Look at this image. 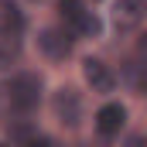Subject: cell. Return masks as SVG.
I'll return each instance as SVG.
<instances>
[{
    "label": "cell",
    "mask_w": 147,
    "mask_h": 147,
    "mask_svg": "<svg viewBox=\"0 0 147 147\" xmlns=\"http://www.w3.org/2000/svg\"><path fill=\"white\" fill-rule=\"evenodd\" d=\"M58 10H62L65 24L72 28L75 34H82V38H99L103 24H99V17H96L89 7H82V0H58Z\"/></svg>",
    "instance_id": "7a4b0ae2"
},
{
    "label": "cell",
    "mask_w": 147,
    "mask_h": 147,
    "mask_svg": "<svg viewBox=\"0 0 147 147\" xmlns=\"http://www.w3.org/2000/svg\"><path fill=\"white\" fill-rule=\"evenodd\" d=\"M0 24L21 34V31H24V14H21V7H17V3H10V0H7V3H0Z\"/></svg>",
    "instance_id": "30bf717a"
},
{
    "label": "cell",
    "mask_w": 147,
    "mask_h": 147,
    "mask_svg": "<svg viewBox=\"0 0 147 147\" xmlns=\"http://www.w3.org/2000/svg\"><path fill=\"white\" fill-rule=\"evenodd\" d=\"M41 103V79L31 72L10 75L3 86H0V106L10 113V116H28Z\"/></svg>",
    "instance_id": "6da1fadb"
},
{
    "label": "cell",
    "mask_w": 147,
    "mask_h": 147,
    "mask_svg": "<svg viewBox=\"0 0 147 147\" xmlns=\"http://www.w3.org/2000/svg\"><path fill=\"white\" fill-rule=\"evenodd\" d=\"M137 55H147V34L140 38V45H137Z\"/></svg>",
    "instance_id": "8fae6325"
},
{
    "label": "cell",
    "mask_w": 147,
    "mask_h": 147,
    "mask_svg": "<svg viewBox=\"0 0 147 147\" xmlns=\"http://www.w3.org/2000/svg\"><path fill=\"white\" fill-rule=\"evenodd\" d=\"M17 51H21L17 31H10V28H3V24H0V65H7L10 58H17Z\"/></svg>",
    "instance_id": "ba28073f"
},
{
    "label": "cell",
    "mask_w": 147,
    "mask_h": 147,
    "mask_svg": "<svg viewBox=\"0 0 147 147\" xmlns=\"http://www.w3.org/2000/svg\"><path fill=\"white\" fill-rule=\"evenodd\" d=\"M82 75H86V82L92 86V92H113V89H116V75H113L110 65L99 62V58H86V62H82Z\"/></svg>",
    "instance_id": "5b68a950"
},
{
    "label": "cell",
    "mask_w": 147,
    "mask_h": 147,
    "mask_svg": "<svg viewBox=\"0 0 147 147\" xmlns=\"http://www.w3.org/2000/svg\"><path fill=\"white\" fill-rule=\"evenodd\" d=\"M127 79H130V86H134V89L147 92V55H137V58L127 65Z\"/></svg>",
    "instance_id": "9c48e42d"
},
{
    "label": "cell",
    "mask_w": 147,
    "mask_h": 147,
    "mask_svg": "<svg viewBox=\"0 0 147 147\" xmlns=\"http://www.w3.org/2000/svg\"><path fill=\"white\" fill-rule=\"evenodd\" d=\"M144 17H147V0H116V7H113V24L120 31L137 28Z\"/></svg>",
    "instance_id": "8992f818"
},
{
    "label": "cell",
    "mask_w": 147,
    "mask_h": 147,
    "mask_svg": "<svg viewBox=\"0 0 147 147\" xmlns=\"http://www.w3.org/2000/svg\"><path fill=\"white\" fill-rule=\"evenodd\" d=\"M38 48L48 55V58H65L69 51H72V34L65 31V28H48V31H41L38 34Z\"/></svg>",
    "instance_id": "277c9868"
},
{
    "label": "cell",
    "mask_w": 147,
    "mask_h": 147,
    "mask_svg": "<svg viewBox=\"0 0 147 147\" xmlns=\"http://www.w3.org/2000/svg\"><path fill=\"white\" fill-rule=\"evenodd\" d=\"M123 123H127V106L123 103H106L103 110L96 113V130L103 137H116L123 130Z\"/></svg>",
    "instance_id": "52a82bcc"
},
{
    "label": "cell",
    "mask_w": 147,
    "mask_h": 147,
    "mask_svg": "<svg viewBox=\"0 0 147 147\" xmlns=\"http://www.w3.org/2000/svg\"><path fill=\"white\" fill-rule=\"evenodd\" d=\"M51 110H55V116H58L69 130H75V127L82 123V99H79L75 89H58V92L51 96Z\"/></svg>",
    "instance_id": "3957f363"
}]
</instances>
